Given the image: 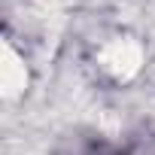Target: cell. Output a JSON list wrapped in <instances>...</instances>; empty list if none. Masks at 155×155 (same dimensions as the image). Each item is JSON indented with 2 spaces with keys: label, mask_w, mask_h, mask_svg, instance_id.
I'll return each mask as SVG.
<instances>
[{
  "label": "cell",
  "mask_w": 155,
  "mask_h": 155,
  "mask_svg": "<svg viewBox=\"0 0 155 155\" xmlns=\"http://www.w3.org/2000/svg\"><path fill=\"white\" fill-rule=\"evenodd\" d=\"M0 82H3V97H15L25 91V82H28V73H25V64L21 58L15 55V49L6 43L3 46V64H0Z\"/></svg>",
  "instance_id": "6da1fadb"
}]
</instances>
